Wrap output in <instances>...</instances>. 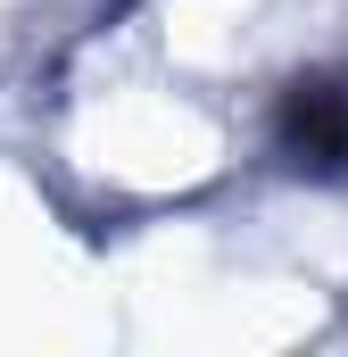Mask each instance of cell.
<instances>
[{
	"label": "cell",
	"instance_id": "obj_1",
	"mask_svg": "<svg viewBox=\"0 0 348 357\" xmlns=\"http://www.w3.org/2000/svg\"><path fill=\"white\" fill-rule=\"evenodd\" d=\"M290 142L299 150H315V167H348V91L332 84H299V100H290Z\"/></svg>",
	"mask_w": 348,
	"mask_h": 357
}]
</instances>
